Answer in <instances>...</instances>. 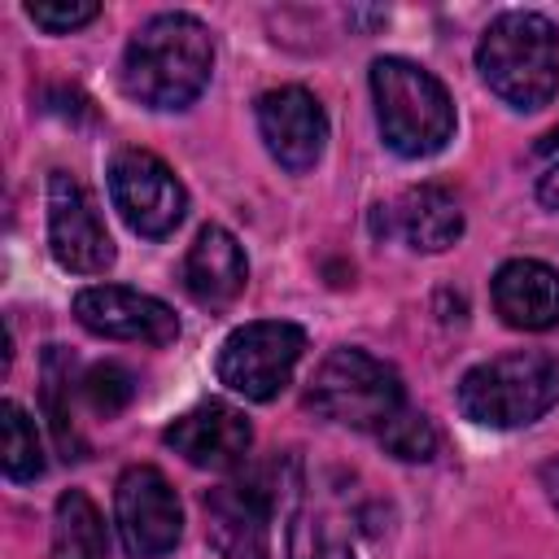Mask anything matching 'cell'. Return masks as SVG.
Listing matches in <instances>:
<instances>
[{
  "label": "cell",
  "instance_id": "6da1fadb",
  "mask_svg": "<svg viewBox=\"0 0 559 559\" xmlns=\"http://www.w3.org/2000/svg\"><path fill=\"white\" fill-rule=\"evenodd\" d=\"M210 70L214 39L205 22L192 13H157L131 35L118 83L148 109H183L205 92Z\"/></svg>",
  "mask_w": 559,
  "mask_h": 559
},
{
  "label": "cell",
  "instance_id": "7a4b0ae2",
  "mask_svg": "<svg viewBox=\"0 0 559 559\" xmlns=\"http://www.w3.org/2000/svg\"><path fill=\"white\" fill-rule=\"evenodd\" d=\"M476 70L489 83L493 96H502L511 109H542L559 92V31L550 17L528 9L498 13L480 44H476Z\"/></svg>",
  "mask_w": 559,
  "mask_h": 559
},
{
  "label": "cell",
  "instance_id": "3957f363",
  "mask_svg": "<svg viewBox=\"0 0 559 559\" xmlns=\"http://www.w3.org/2000/svg\"><path fill=\"white\" fill-rule=\"evenodd\" d=\"M371 96H376L380 135L397 157H432L450 144L454 100L432 70L406 57H376Z\"/></svg>",
  "mask_w": 559,
  "mask_h": 559
},
{
  "label": "cell",
  "instance_id": "277c9868",
  "mask_svg": "<svg viewBox=\"0 0 559 559\" xmlns=\"http://www.w3.org/2000/svg\"><path fill=\"white\" fill-rule=\"evenodd\" d=\"M559 406V358L520 349L472 367L459 380V411L485 428H524Z\"/></svg>",
  "mask_w": 559,
  "mask_h": 559
},
{
  "label": "cell",
  "instance_id": "5b68a950",
  "mask_svg": "<svg viewBox=\"0 0 559 559\" xmlns=\"http://www.w3.org/2000/svg\"><path fill=\"white\" fill-rule=\"evenodd\" d=\"M306 406L332 424H349L358 432H380L406 406V393H402V376L384 358L341 345L319 362Z\"/></svg>",
  "mask_w": 559,
  "mask_h": 559
},
{
  "label": "cell",
  "instance_id": "8992f818",
  "mask_svg": "<svg viewBox=\"0 0 559 559\" xmlns=\"http://www.w3.org/2000/svg\"><path fill=\"white\" fill-rule=\"evenodd\" d=\"M275 472H280V459L253 476L223 480L201 498L205 537L223 559H266L271 555V515L280 511L284 498L297 493V476L275 480Z\"/></svg>",
  "mask_w": 559,
  "mask_h": 559
},
{
  "label": "cell",
  "instance_id": "52a82bcc",
  "mask_svg": "<svg viewBox=\"0 0 559 559\" xmlns=\"http://www.w3.org/2000/svg\"><path fill=\"white\" fill-rule=\"evenodd\" d=\"M301 349H306V332L288 319L245 323L218 349V380L249 402H271L293 380Z\"/></svg>",
  "mask_w": 559,
  "mask_h": 559
},
{
  "label": "cell",
  "instance_id": "ba28073f",
  "mask_svg": "<svg viewBox=\"0 0 559 559\" xmlns=\"http://www.w3.org/2000/svg\"><path fill=\"white\" fill-rule=\"evenodd\" d=\"M114 520H118L122 550L131 559H162L179 546V533H183L179 498H175L170 480L148 463H135L118 476Z\"/></svg>",
  "mask_w": 559,
  "mask_h": 559
},
{
  "label": "cell",
  "instance_id": "9c48e42d",
  "mask_svg": "<svg viewBox=\"0 0 559 559\" xmlns=\"http://www.w3.org/2000/svg\"><path fill=\"white\" fill-rule=\"evenodd\" d=\"M109 197H114V210L127 218V227L148 240L170 236L188 210V197H183V183L175 179V170L144 148H122L114 157Z\"/></svg>",
  "mask_w": 559,
  "mask_h": 559
},
{
  "label": "cell",
  "instance_id": "30bf717a",
  "mask_svg": "<svg viewBox=\"0 0 559 559\" xmlns=\"http://www.w3.org/2000/svg\"><path fill=\"white\" fill-rule=\"evenodd\" d=\"M48 249L74 275H100L114 266V240L70 170L48 175Z\"/></svg>",
  "mask_w": 559,
  "mask_h": 559
},
{
  "label": "cell",
  "instance_id": "8fae6325",
  "mask_svg": "<svg viewBox=\"0 0 559 559\" xmlns=\"http://www.w3.org/2000/svg\"><path fill=\"white\" fill-rule=\"evenodd\" d=\"M258 131L266 140V153L293 170L306 175L323 157L328 144V114L306 87H271L258 96Z\"/></svg>",
  "mask_w": 559,
  "mask_h": 559
},
{
  "label": "cell",
  "instance_id": "7c38bea8",
  "mask_svg": "<svg viewBox=\"0 0 559 559\" xmlns=\"http://www.w3.org/2000/svg\"><path fill=\"white\" fill-rule=\"evenodd\" d=\"M74 319L109 341H144V345H170L179 336V319L166 301L122 288V284H92L74 297Z\"/></svg>",
  "mask_w": 559,
  "mask_h": 559
},
{
  "label": "cell",
  "instance_id": "4fadbf2b",
  "mask_svg": "<svg viewBox=\"0 0 559 559\" xmlns=\"http://www.w3.org/2000/svg\"><path fill=\"white\" fill-rule=\"evenodd\" d=\"M162 441L175 454H183L192 467L227 472V467L245 463V454L253 445V428H249L245 411H236L227 402H201V406L183 411L175 424H166Z\"/></svg>",
  "mask_w": 559,
  "mask_h": 559
},
{
  "label": "cell",
  "instance_id": "5bb4252c",
  "mask_svg": "<svg viewBox=\"0 0 559 559\" xmlns=\"http://www.w3.org/2000/svg\"><path fill=\"white\" fill-rule=\"evenodd\" d=\"M493 310L507 328L546 332L559 323V271L537 258H511L493 275Z\"/></svg>",
  "mask_w": 559,
  "mask_h": 559
},
{
  "label": "cell",
  "instance_id": "9a60e30c",
  "mask_svg": "<svg viewBox=\"0 0 559 559\" xmlns=\"http://www.w3.org/2000/svg\"><path fill=\"white\" fill-rule=\"evenodd\" d=\"M245 280H249V262H245L240 240L227 227L205 223L183 258V288L201 306H227L240 297Z\"/></svg>",
  "mask_w": 559,
  "mask_h": 559
},
{
  "label": "cell",
  "instance_id": "2e32d148",
  "mask_svg": "<svg viewBox=\"0 0 559 559\" xmlns=\"http://www.w3.org/2000/svg\"><path fill=\"white\" fill-rule=\"evenodd\" d=\"M384 210V205H380ZM389 223H384V231L393 227L411 249H419V253H441V249H450L459 236H463V210H459V201L445 192V188H437V183H419V188H406L389 210Z\"/></svg>",
  "mask_w": 559,
  "mask_h": 559
},
{
  "label": "cell",
  "instance_id": "e0dca14e",
  "mask_svg": "<svg viewBox=\"0 0 559 559\" xmlns=\"http://www.w3.org/2000/svg\"><path fill=\"white\" fill-rule=\"evenodd\" d=\"M52 559H109L105 520L83 489H66L52 511Z\"/></svg>",
  "mask_w": 559,
  "mask_h": 559
},
{
  "label": "cell",
  "instance_id": "ac0fdd59",
  "mask_svg": "<svg viewBox=\"0 0 559 559\" xmlns=\"http://www.w3.org/2000/svg\"><path fill=\"white\" fill-rule=\"evenodd\" d=\"M0 432H4V445H0L4 476L9 480H35L44 472V450H39L35 419L17 402H0Z\"/></svg>",
  "mask_w": 559,
  "mask_h": 559
},
{
  "label": "cell",
  "instance_id": "d6986e66",
  "mask_svg": "<svg viewBox=\"0 0 559 559\" xmlns=\"http://www.w3.org/2000/svg\"><path fill=\"white\" fill-rule=\"evenodd\" d=\"M61 393H70V358H66L61 345H48V354H44V402H48V415H52V432H57L66 459H83V441L70 424V411H66Z\"/></svg>",
  "mask_w": 559,
  "mask_h": 559
},
{
  "label": "cell",
  "instance_id": "ffe728a7",
  "mask_svg": "<svg viewBox=\"0 0 559 559\" xmlns=\"http://www.w3.org/2000/svg\"><path fill=\"white\" fill-rule=\"evenodd\" d=\"M376 437H380V445L393 459H406V463H428L437 454V428H432V419L424 411H411V406H402Z\"/></svg>",
  "mask_w": 559,
  "mask_h": 559
},
{
  "label": "cell",
  "instance_id": "44dd1931",
  "mask_svg": "<svg viewBox=\"0 0 559 559\" xmlns=\"http://www.w3.org/2000/svg\"><path fill=\"white\" fill-rule=\"evenodd\" d=\"M288 559H354L349 537L323 515H297L288 528Z\"/></svg>",
  "mask_w": 559,
  "mask_h": 559
},
{
  "label": "cell",
  "instance_id": "7402d4cb",
  "mask_svg": "<svg viewBox=\"0 0 559 559\" xmlns=\"http://www.w3.org/2000/svg\"><path fill=\"white\" fill-rule=\"evenodd\" d=\"M83 397H87V406L96 415H118L135 397V380H131V371L122 362H96L83 376Z\"/></svg>",
  "mask_w": 559,
  "mask_h": 559
},
{
  "label": "cell",
  "instance_id": "603a6c76",
  "mask_svg": "<svg viewBox=\"0 0 559 559\" xmlns=\"http://www.w3.org/2000/svg\"><path fill=\"white\" fill-rule=\"evenodd\" d=\"M96 13H100V4H92V0H66V4H26V17H31L35 26L52 31V35L79 31V26H87Z\"/></svg>",
  "mask_w": 559,
  "mask_h": 559
},
{
  "label": "cell",
  "instance_id": "cb8c5ba5",
  "mask_svg": "<svg viewBox=\"0 0 559 559\" xmlns=\"http://www.w3.org/2000/svg\"><path fill=\"white\" fill-rule=\"evenodd\" d=\"M537 201L550 205V210H559V162L542 175V183H537Z\"/></svg>",
  "mask_w": 559,
  "mask_h": 559
},
{
  "label": "cell",
  "instance_id": "d4e9b609",
  "mask_svg": "<svg viewBox=\"0 0 559 559\" xmlns=\"http://www.w3.org/2000/svg\"><path fill=\"white\" fill-rule=\"evenodd\" d=\"M537 476H542V489H546V498L559 507V459H546Z\"/></svg>",
  "mask_w": 559,
  "mask_h": 559
}]
</instances>
